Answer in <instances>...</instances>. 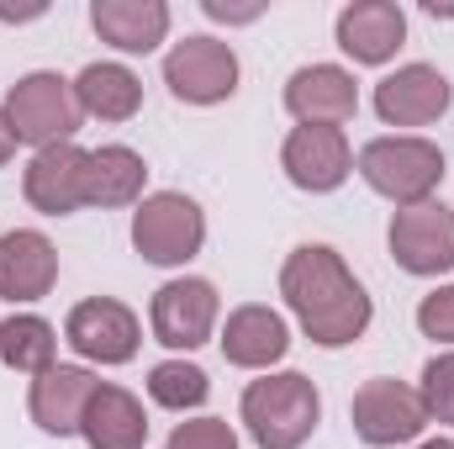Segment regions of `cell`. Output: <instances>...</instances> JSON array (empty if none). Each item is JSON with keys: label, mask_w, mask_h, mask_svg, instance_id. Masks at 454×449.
<instances>
[{"label": "cell", "mask_w": 454, "mask_h": 449, "mask_svg": "<svg viewBox=\"0 0 454 449\" xmlns=\"http://www.w3.org/2000/svg\"><path fill=\"white\" fill-rule=\"evenodd\" d=\"M339 48L354 64H391L407 43V16L391 0H354L339 11Z\"/></svg>", "instance_id": "obj_16"}, {"label": "cell", "mask_w": 454, "mask_h": 449, "mask_svg": "<svg viewBox=\"0 0 454 449\" xmlns=\"http://www.w3.org/2000/svg\"><path fill=\"white\" fill-rule=\"evenodd\" d=\"M80 434L90 449H143L148 445V418L143 402L121 386H96L80 418Z\"/></svg>", "instance_id": "obj_20"}, {"label": "cell", "mask_w": 454, "mask_h": 449, "mask_svg": "<svg viewBox=\"0 0 454 449\" xmlns=\"http://www.w3.org/2000/svg\"><path fill=\"white\" fill-rule=\"evenodd\" d=\"M354 169L364 175V185L375 196H386L396 207H418L439 191L450 164H444V148L428 138H375L359 148Z\"/></svg>", "instance_id": "obj_3"}, {"label": "cell", "mask_w": 454, "mask_h": 449, "mask_svg": "<svg viewBox=\"0 0 454 449\" xmlns=\"http://www.w3.org/2000/svg\"><path fill=\"white\" fill-rule=\"evenodd\" d=\"M11 154H16V132H11V122L0 112V164H11Z\"/></svg>", "instance_id": "obj_29"}, {"label": "cell", "mask_w": 454, "mask_h": 449, "mask_svg": "<svg viewBox=\"0 0 454 449\" xmlns=\"http://www.w3.org/2000/svg\"><path fill=\"white\" fill-rule=\"evenodd\" d=\"M418 328H423L428 338H439V343H454V286H439V291L423 296Z\"/></svg>", "instance_id": "obj_27"}, {"label": "cell", "mask_w": 454, "mask_h": 449, "mask_svg": "<svg viewBox=\"0 0 454 449\" xmlns=\"http://www.w3.org/2000/svg\"><path fill=\"white\" fill-rule=\"evenodd\" d=\"M164 85L185 106H217L238 91V53L217 37H185L164 59Z\"/></svg>", "instance_id": "obj_7"}, {"label": "cell", "mask_w": 454, "mask_h": 449, "mask_svg": "<svg viewBox=\"0 0 454 449\" xmlns=\"http://www.w3.org/2000/svg\"><path fill=\"white\" fill-rule=\"evenodd\" d=\"M148 164L137 148L106 143L96 154H85V207H132L143 196Z\"/></svg>", "instance_id": "obj_21"}, {"label": "cell", "mask_w": 454, "mask_h": 449, "mask_svg": "<svg viewBox=\"0 0 454 449\" xmlns=\"http://www.w3.org/2000/svg\"><path fill=\"white\" fill-rule=\"evenodd\" d=\"M96 386H101V381H96L85 365H53V370H43V375L32 381V397H27L32 423H37L43 434H53V439L80 434V418H85V402H90Z\"/></svg>", "instance_id": "obj_17"}, {"label": "cell", "mask_w": 454, "mask_h": 449, "mask_svg": "<svg viewBox=\"0 0 454 449\" xmlns=\"http://www.w3.org/2000/svg\"><path fill=\"white\" fill-rule=\"evenodd\" d=\"M280 296L291 302L301 334L317 349H343L354 338H364L375 307L364 296V286L354 280V270L343 264L339 248L328 243H301L286 254L280 264Z\"/></svg>", "instance_id": "obj_1"}, {"label": "cell", "mask_w": 454, "mask_h": 449, "mask_svg": "<svg viewBox=\"0 0 454 449\" xmlns=\"http://www.w3.org/2000/svg\"><path fill=\"white\" fill-rule=\"evenodd\" d=\"M286 349H291V328H286V318L275 307L248 302V307H238L227 318V328H223L227 365H238V370H270L275 359H286Z\"/></svg>", "instance_id": "obj_18"}, {"label": "cell", "mask_w": 454, "mask_h": 449, "mask_svg": "<svg viewBox=\"0 0 454 449\" xmlns=\"http://www.w3.org/2000/svg\"><path fill=\"white\" fill-rule=\"evenodd\" d=\"M21 191L27 201L43 212V217H69L85 207V148L74 143H53L43 154H32L27 175H21Z\"/></svg>", "instance_id": "obj_14"}, {"label": "cell", "mask_w": 454, "mask_h": 449, "mask_svg": "<svg viewBox=\"0 0 454 449\" xmlns=\"http://www.w3.org/2000/svg\"><path fill=\"white\" fill-rule=\"evenodd\" d=\"M5 122L16 132V143H32L37 154L53 148V143H69L80 132V101H74V85L53 69H32L21 75L11 91H5Z\"/></svg>", "instance_id": "obj_4"}, {"label": "cell", "mask_w": 454, "mask_h": 449, "mask_svg": "<svg viewBox=\"0 0 454 449\" xmlns=\"http://www.w3.org/2000/svg\"><path fill=\"white\" fill-rule=\"evenodd\" d=\"M201 243H207V212L191 196L153 191V196L137 201V212H132V248L148 264H164V270L185 264V259L201 254Z\"/></svg>", "instance_id": "obj_5"}, {"label": "cell", "mask_w": 454, "mask_h": 449, "mask_svg": "<svg viewBox=\"0 0 454 449\" xmlns=\"http://www.w3.org/2000/svg\"><path fill=\"white\" fill-rule=\"evenodd\" d=\"M59 286V248L37 227H16L0 238V296L5 302H43Z\"/></svg>", "instance_id": "obj_15"}, {"label": "cell", "mask_w": 454, "mask_h": 449, "mask_svg": "<svg viewBox=\"0 0 454 449\" xmlns=\"http://www.w3.org/2000/svg\"><path fill=\"white\" fill-rule=\"evenodd\" d=\"M217 286L201 280V275H185V280H169L153 291V307H148V323L153 338L164 349H201L212 328H217Z\"/></svg>", "instance_id": "obj_8"}, {"label": "cell", "mask_w": 454, "mask_h": 449, "mask_svg": "<svg viewBox=\"0 0 454 449\" xmlns=\"http://www.w3.org/2000/svg\"><path fill=\"white\" fill-rule=\"evenodd\" d=\"M90 27L116 53H153L169 32V5L164 0H96Z\"/></svg>", "instance_id": "obj_19"}, {"label": "cell", "mask_w": 454, "mask_h": 449, "mask_svg": "<svg viewBox=\"0 0 454 449\" xmlns=\"http://www.w3.org/2000/svg\"><path fill=\"white\" fill-rule=\"evenodd\" d=\"M418 449H454V439H428V445H418Z\"/></svg>", "instance_id": "obj_30"}, {"label": "cell", "mask_w": 454, "mask_h": 449, "mask_svg": "<svg viewBox=\"0 0 454 449\" xmlns=\"http://www.w3.org/2000/svg\"><path fill=\"white\" fill-rule=\"evenodd\" d=\"M286 112L301 127H343L359 112V85L339 64H307L286 80Z\"/></svg>", "instance_id": "obj_13"}, {"label": "cell", "mask_w": 454, "mask_h": 449, "mask_svg": "<svg viewBox=\"0 0 454 449\" xmlns=\"http://www.w3.org/2000/svg\"><path fill=\"white\" fill-rule=\"evenodd\" d=\"M64 338H69L74 354H85L96 365H127L143 343V328H137L132 307H121L116 296H90L69 312Z\"/></svg>", "instance_id": "obj_10"}, {"label": "cell", "mask_w": 454, "mask_h": 449, "mask_svg": "<svg viewBox=\"0 0 454 449\" xmlns=\"http://www.w3.org/2000/svg\"><path fill=\"white\" fill-rule=\"evenodd\" d=\"M207 16H212V21H254V16H259V5L238 11V5H223V0H207Z\"/></svg>", "instance_id": "obj_28"}, {"label": "cell", "mask_w": 454, "mask_h": 449, "mask_svg": "<svg viewBox=\"0 0 454 449\" xmlns=\"http://www.w3.org/2000/svg\"><path fill=\"white\" fill-rule=\"evenodd\" d=\"M74 101L85 116H101V122H132L143 106V80L127 69V64H85L80 80H74Z\"/></svg>", "instance_id": "obj_22"}, {"label": "cell", "mask_w": 454, "mask_h": 449, "mask_svg": "<svg viewBox=\"0 0 454 449\" xmlns=\"http://www.w3.org/2000/svg\"><path fill=\"white\" fill-rule=\"evenodd\" d=\"M423 407L428 418L454 423V354H434L423 365Z\"/></svg>", "instance_id": "obj_25"}, {"label": "cell", "mask_w": 454, "mask_h": 449, "mask_svg": "<svg viewBox=\"0 0 454 449\" xmlns=\"http://www.w3.org/2000/svg\"><path fill=\"white\" fill-rule=\"evenodd\" d=\"M391 254L407 275H444L454 270V207L418 201L391 217Z\"/></svg>", "instance_id": "obj_9"}, {"label": "cell", "mask_w": 454, "mask_h": 449, "mask_svg": "<svg viewBox=\"0 0 454 449\" xmlns=\"http://www.w3.org/2000/svg\"><path fill=\"white\" fill-rule=\"evenodd\" d=\"M164 449H238V434L227 429L223 418H191L169 434Z\"/></svg>", "instance_id": "obj_26"}, {"label": "cell", "mask_w": 454, "mask_h": 449, "mask_svg": "<svg viewBox=\"0 0 454 449\" xmlns=\"http://www.w3.org/2000/svg\"><path fill=\"white\" fill-rule=\"evenodd\" d=\"M53 354H59V334L37 312H21V318H5L0 323V359L11 370L43 375V370H53Z\"/></svg>", "instance_id": "obj_23"}, {"label": "cell", "mask_w": 454, "mask_h": 449, "mask_svg": "<svg viewBox=\"0 0 454 449\" xmlns=\"http://www.w3.org/2000/svg\"><path fill=\"white\" fill-rule=\"evenodd\" d=\"M280 169L296 191H339L354 169V154H348V138L343 127H296L280 148Z\"/></svg>", "instance_id": "obj_11"}, {"label": "cell", "mask_w": 454, "mask_h": 449, "mask_svg": "<svg viewBox=\"0 0 454 449\" xmlns=\"http://www.w3.org/2000/svg\"><path fill=\"white\" fill-rule=\"evenodd\" d=\"M348 418H354V434L370 449H396L412 445L423 429H428V407H423V391L402 386V381H364L348 402Z\"/></svg>", "instance_id": "obj_6"}, {"label": "cell", "mask_w": 454, "mask_h": 449, "mask_svg": "<svg viewBox=\"0 0 454 449\" xmlns=\"http://www.w3.org/2000/svg\"><path fill=\"white\" fill-rule=\"evenodd\" d=\"M323 418V397L301 370H280L248 381L243 391V429L259 449H301Z\"/></svg>", "instance_id": "obj_2"}, {"label": "cell", "mask_w": 454, "mask_h": 449, "mask_svg": "<svg viewBox=\"0 0 454 449\" xmlns=\"http://www.w3.org/2000/svg\"><path fill=\"white\" fill-rule=\"evenodd\" d=\"M454 85L434 69V64H407L396 75H386L375 85V112L386 127H428L450 112Z\"/></svg>", "instance_id": "obj_12"}, {"label": "cell", "mask_w": 454, "mask_h": 449, "mask_svg": "<svg viewBox=\"0 0 454 449\" xmlns=\"http://www.w3.org/2000/svg\"><path fill=\"white\" fill-rule=\"evenodd\" d=\"M207 391H212V381H207V370L191 365V359H164V365L148 370V397H153L159 407H169V413L201 407Z\"/></svg>", "instance_id": "obj_24"}]
</instances>
